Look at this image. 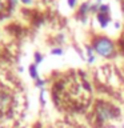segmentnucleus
I'll return each instance as SVG.
<instances>
[{
  "mask_svg": "<svg viewBox=\"0 0 124 128\" xmlns=\"http://www.w3.org/2000/svg\"><path fill=\"white\" fill-rule=\"evenodd\" d=\"M120 116V111L118 107H115L114 104L100 100L96 103L95 106V118L98 120L99 124H106L108 122L118 119Z\"/></svg>",
  "mask_w": 124,
  "mask_h": 128,
  "instance_id": "nucleus-1",
  "label": "nucleus"
},
{
  "mask_svg": "<svg viewBox=\"0 0 124 128\" xmlns=\"http://www.w3.org/2000/svg\"><path fill=\"white\" fill-rule=\"evenodd\" d=\"M95 54L102 58H114L116 55V46L107 36H96L91 43Z\"/></svg>",
  "mask_w": 124,
  "mask_h": 128,
  "instance_id": "nucleus-2",
  "label": "nucleus"
},
{
  "mask_svg": "<svg viewBox=\"0 0 124 128\" xmlns=\"http://www.w3.org/2000/svg\"><path fill=\"white\" fill-rule=\"evenodd\" d=\"M88 14H91V2H84L79 7V19L84 23L88 18Z\"/></svg>",
  "mask_w": 124,
  "mask_h": 128,
  "instance_id": "nucleus-3",
  "label": "nucleus"
},
{
  "mask_svg": "<svg viewBox=\"0 0 124 128\" xmlns=\"http://www.w3.org/2000/svg\"><path fill=\"white\" fill-rule=\"evenodd\" d=\"M11 103V96L6 92H0V111L7 110Z\"/></svg>",
  "mask_w": 124,
  "mask_h": 128,
  "instance_id": "nucleus-4",
  "label": "nucleus"
},
{
  "mask_svg": "<svg viewBox=\"0 0 124 128\" xmlns=\"http://www.w3.org/2000/svg\"><path fill=\"white\" fill-rule=\"evenodd\" d=\"M96 19H98V22H99L102 28H106L111 22V16L107 14H96Z\"/></svg>",
  "mask_w": 124,
  "mask_h": 128,
  "instance_id": "nucleus-5",
  "label": "nucleus"
},
{
  "mask_svg": "<svg viewBox=\"0 0 124 128\" xmlns=\"http://www.w3.org/2000/svg\"><path fill=\"white\" fill-rule=\"evenodd\" d=\"M86 52H87V62L88 64H92V63H95V60H96V54H95V51H94V48H92V46H86Z\"/></svg>",
  "mask_w": 124,
  "mask_h": 128,
  "instance_id": "nucleus-6",
  "label": "nucleus"
},
{
  "mask_svg": "<svg viewBox=\"0 0 124 128\" xmlns=\"http://www.w3.org/2000/svg\"><path fill=\"white\" fill-rule=\"evenodd\" d=\"M30 75L32 76V79H35V80L39 79V72H38V66H36V64H31L30 66Z\"/></svg>",
  "mask_w": 124,
  "mask_h": 128,
  "instance_id": "nucleus-7",
  "label": "nucleus"
},
{
  "mask_svg": "<svg viewBox=\"0 0 124 128\" xmlns=\"http://www.w3.org/2000/svg\"><path fill=\"white\" fill-rule=\"evenodd\" d=\"M110 12H111V8L108 4H102V6L99 7V12L98 14H107V15H110Z\"/></svg>",
  "mask_w": 124,
  "mask_h": 128,
  "instance_id": "nucleus-8",
  "label": "nucleus"
},
{
  "mask_svg": "<svg viewBox=\"0 0 124 128\" xmlns=\"http://www.w3.org/2000/svg\"><path fill=\"white\" fill-rule=\"evenodd\" d=\"M51 54H52V55H56V56H62V55H63V48H60V47L52 48Z\"/></svg>",
  "mask_w": 124,
  "mask_h": 128,
  "instance_id": "nucleus-9",
  "label": "nucleus"
},
{
  "mask_svg": "<svg viewBox=\"0 0 124 128\" xmlns=\"http://www.w3.org/2000/svg\"><path fill=\"white\" fill-rule=\"evenodd\" d=\"M42 62H43V55L39 54V52H36V54H35V64H39Z\"/></svg>",
  "mask_w": 124,
  "mask_h": 128,
  "instance_id": "nucleus-10",
  "label": "nucleus"
},
{
  "mask_svg": "<svg viewBox=\"0 0 124 128\" xmlns=\"http://www.w3.org/2000/svg\"><path fill=\"white\" fill-rule=\"evenodd\" d=\"M36 82V87H39V88H42L44 84H46V80H43V79H38V80H35Z\"/></svg>",
  "mask_w": 124,
  "mask_h": 128,
  "instance_id": "nucleus-11",
  "label": "nucleus"
},
{
  "mask_svg": "<svg viewBox=\"0 0 124 128\" xmlns=\"http://www.w3.org/2000/svg\"><path fill=\"white\" fill-rule=\"evenodd\" d=\"M76 4H78V0H68V6L71 8H75Z\"/></svg>",
  "mask_w": 124,
  "mask_h": 128,
  "instance_id": "nucleus-12",
  "label": "nucleus"
},
{
  "mask_svg": "<svg viewBox=\"0 0 124 128\" xmlns=\"http://www.w3.org/2000/svg\"><path fill=\"white\" fill-rule=\"evenodd\" d=\"M4 7H6V4H4V0H0V12L4 10Z\"/></svg>",
  "mask_w": 124,
  "mask_h": 128,
  "instance_id": "nucleus-13",
  "label": "nucleus"
},
{
  "mask_svg": "<svg viewBox=\"0 0 124 128\" xmlns=\"http://www.w3.org/2000/svg\"><path fill=\"white\" fill-rule=\"evenodd\" d=\"M23 3H26V4H31L32 3V0H22Z\"/></svg>",
  "mask_w": 124,
  "mask_h": 128,
  "instance_id": "nucleus-14",
  "label": "nucleus"
},
{
  "mask_svg": "<svg viewBox=\"0 0 124 128\" xmlns=\"http://www.w3.org/2000/svg\"><path fill=\"white\" fill-rule=\"evenodd\" d=\"M122 128H124V124H123V127H122Z\"/></svg>",
  "mask_w": 124,
  "mask_h": 128,
  "instance_id": "nucleus-15",
  "label": "nucleus"
}]
</instances>
